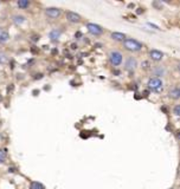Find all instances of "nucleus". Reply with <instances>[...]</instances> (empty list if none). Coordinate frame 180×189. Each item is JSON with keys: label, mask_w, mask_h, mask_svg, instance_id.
<instances>
[{"label": "nucleus", "mask_w": 180, "mask_h": 189, "mask_svg": "<svg viewBox=\"0 0 180 189\" xmlns=\"http://www.w3.org/2000/svg\"><path fill=\"white\" fill-rule=\"evenodd\" d=\"M123 47L127 50V51H130V52H139L142 50L143 47V44L140 43L139 40L136 39H133V38H126L123 41Z\"/></svg>", "instance_id": "obj_1"}, {"label": "nucleus", "mask_w": 180, "mask_h": 189, "mask_svg": "<svg viewBox=\"0 0 180 189\" xmlns=\"http://www.w3.org/2000/svg\"><path fill=\"white\" fill-rule=\"evenodd\" d=\"M147 86L149 90L154 91V92H161L162 89H163V83L160 78H151L147 83Z\"/></svg>", "instance_id": "obj_2"}, {"label": "nucleus", "mask_w": 180, "mask_h": 189, "mask_svg": "<svg viewBox=\"0 0 180 189\" xmlns=\"http://www.w3.org/2000/svg\"><path fill=\"white\" fill-rule=\"evenodd\" d=\"M108 57H109V62H110L111 65H114V66H119V65L122 64V62H123V56H122V53H121L120 51H116V50L110 51Z\"/></svg>", "instance_id": "obj_3"}, {"label": "nucleus", "mask_w": 180, "mask_h": 189, "mask_svg": "<svg viewBox=\"0 0 180 189\" xmlns=\"http://www.w3.org/2000/svg\"><path fill=\"white\" fill-rule=\"evenodd\" d=\"M87 28H88L89 33H91L93 36H101L104 32L102 26L97 25V24H94V22H88L87 24Z\"/></svg>", "instance_id": "obj_4"}, {"label": "nucleus", "mask_w": 180, "mask_h": 189, "mask_svg": "<svg viewBox=\"0 0 180 189\" xmlns=\"http://www.w3.org/2000/svg\"><path fill=\"white\" fill-rule=\"evenodd\" d=\"M138 66V60L134 58L133 56H128L126 58V62H124V70L129 71V72H133Z\"/></svg>", "instance_id": "obj_5"}, {"label": "nucleus", "mask_w": 180, "mask_h": 189, "mask_svg": "<svg viewBox=\"0 0 180 189\" xmlns=\"http://www.w3.org/2000/svg\"><path fill=\"white\" fill-rule=\"evenodd\" d=\"M151 71H152L153 78H160V79H161V77L166 76V74H167V70H166V68H165V66H162V65H157V66H153V68L151 69Z\"/></svg>", "instance_id": "obj_6"}, {"label": "nucleus", "mask_w": 180, "mask_h": 189, "mask_svg": "<svg viewBox=\"0 0 180 189\" xmlns=\"http://www.w3.org/2000/svg\"><path fill=\"white\" fill-rule=\"evenodd\" d=\"M60 13H62L60 10L59 8H57V7H47V8L45 10V14L51 19L59 18Z\"/></svg>", "instance_id": "obj_7"}, {"label": "nucleus", "mask_w": 180, "mask_h": 189, "mask_svg": "<svg viewBox=\"0 0 180 189\" xmlns=\"http://www.w3.org/2000/svg\"><path fill=\"white\" fill-rule=\"evenodd\" d=\"M66 20H68L69 22H72V24H78V22H81L82 18H81V16L78 13L68 11V12H66Z\"/></svg>", "instance_id": "obj_8"}, {"label": "nucleus", "mask_w": 180, "mask_h": 189, "mask_svg": "<svg viewBox=\"0 0 180 189\" xmlns=\"http://www.w3.org/2000/svg\"><path fill=\"white\" fill-rule=\"evenodd\" d=\"M149 58L152 60H154V62H160L161 59L163 58V53L161 51H159V50H152L149 52Z\"/></svg>", "instance_id": "obj_9"}, {"label": "nucleus", "mask_w": 180, "mask_h": 189, "mask_svg": "<svg viewBox=\"0 0 180 189\" xmlns=\"http://www.w3.org/2000/svg\"><path fill=\"white\" fill-rule=\"evenodd\" d=\"M62 32H63V31H62L60 28H53L52 31H50L49 38H50L52 41H57L60 38V36H62Z\"/></svg>", "instance_id": "obj_10"}, {"label": "nucleus", "mask_w": 180, "mask_h": 189, "mask_svg": "<svg viewBox=\"0 0 180 189\" xmlns=\"http://www.w3.org/2000/svg\"><path fill=\"white\" fill-rule=\"evenodd\" d=\"M110 38L115 41H123L126 39V34L124 33H121V32H113L110 34Z\"/></svg>", "instance_id": "obj_11"}, {"label": "nucleus", "mask_w": 180, "mask_h": 189, "mask_svg": "<svg viewBox=\"0 0 180 189\" xmlns=\"http://www.w3.org/2000/svg\"><path fill=\"white\" fill-rule=\"evenodd\" d=\"M12 20H13V22H14L16 25H21L23 22H25L26 18H25L24 16H20V14H16V16H13V17H12Z\"/></svg>", "instance_id": "obj_12"}, {"label": "nucleus", "mask_w": 180, "mask_h": 189, "mask_svg": "<svg viewBox=\"0 0 180 189\" xmlns=\"http://www.w3.org/2000/svg\"><path fill=\"white\" fill-rule=\"evenodd\" d=\"M168 96H169V98H173V99H179L180 90L178 89V88H174V89H172V90L169 91Z\"/></svg>", "instance_id": "obj_13"}, {"label": "nucleus", "mask_w": 180, "mask_h": 189, "mask_svg": "<svg viewBox=\"0 0 180 189\" xmlns=\"http://www.w3.org/2000/svg\"><path fill=\"white\" fill-rule=\"evenodd\" d=\"M10 39V34L6 31H1L0 32V43H6Z\"/></svg>", "instance_id": "obj_14"}, {"label": "nucleus", "mask_w": 180, "mask_h": 189, "mask_svg": "<svg viewBox=\"0 0 180 189\" xmlns=\"http://www.w3.org/2000/svg\"><path fill=\"white\" fill-rule=\"evenodd\" d=\"M141 69L142 70H151L152 69V64H151V62L149 60H143L142 63H141Z\"/></svg>", "instance_id": "obj_15"}, {"label": "nucleus", "mask_w": 180, "mask_h": 189, "mask_svg": "<svg viewBox=\"0 0 180 189\" xmlns=\"http://www.w3.org/2000/svg\"><path fill=\"white\" fill-rule=\"evenodd\" d=\"M17 5H18L19 8H27L30 6V1H27V0H19L17 2Z\"/></svg>", "instance_id": "obj_16"}, {"label": "nucleus", "mask_w": 180, "mask_h": 189, "mask_svg": "<svg viewBox=\"0 0 180 189\" xmlns=\"http://www.w3.org/2000/svg\"><path fill=\"white\" fill-rule=\"evenodd\" d=\"M30 189H45V187L40 182H32L30 186Z\"/></svg>", "instance_id": "obj_17"}, {"label": "nucleus", "mask_w": 180, "mask_h": 189, "mask_svg": "<svg viewBox=\"0 0 180 189\" xmlns=\"http://www.w3.org/2000/svg\"><path fill=\"white\" fill-rule=\"evenodd\" d=\"M6 158V149H0V163L5 162Z\"/></svg>", "instance_id": "obj_18"}, {"label": "nucleus", "mask_w": 180, "mask_h": 189, "mask_svg": "<svg viewBox=\"0 0 180 189\" xmlns=\"http://www.w3.org/2000/svg\"><path fill=\"white\" fill-rule=\"evenodd\" d=\"M6 55L4 53V52H0V64H4L5 62H6Z\"/></svg>", "instance_id": "obj_19"}, {"label": "nucleus", "mask_w": 180, "mask_h": 189, "mask_svg": "<svg viewBox=\"0 0 180 189\" xmlns=\"http://www.w3.org/2000/svg\"><path fill=\"white\" fill-rule=\"evenodd\" d=\"M173 112L175 116H179L180 115V105H175L174 106V109H173Z\"/></svg>", "instance_id": "obj_20"}, {"label": "nucleus", "mask_w": 180, "mask_h": 189, "mask_svg": "<svg viewBox=\"0 0 180 189\" xmlns=\"http://www.w3.org/2000/svg\"><path fill=\"white\" fill-rule=\"evenodd\" d=\"M148 25H149V26H152V27H154L155 30H160V28H159L157 25H153V24H151V22H148Z\"/></svg>", "instance_id": "obj_21"}, {"label": "nucleus", "mask_w": 180, "mask_h": 189, "mask_svg": "<svg viewBox=\"0 0 180 189\" xmlns=\"http://www.w3.org/2000/svg\"><path fill=\"white\" fill-rule=\"evenodd\" d=\"M0 100H1V96H0Z\"/></svg>", "instance_id": "obj_22"}, {"label": "nucleus", "mask_w": 180, "mask_h": 189, "mask_svg": "<svg viewBox=\"0 0 180 189\" xmlns=\"http://www.w3.org/2000/svg\"><path fill=\"white\" fill-rule=\"evenodd\" d=\"M171 189H172V188H171Z\"/></svg>", "instance_id": "obj_23"}]
</instances>
